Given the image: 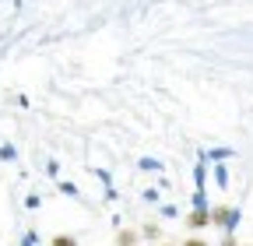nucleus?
<instances>
[{
  "label": "nucleus",
  "mask_w": 253,
  "mask_h": 246,
  "mask_svg": "<svg viewBox=\"0 0 253 246\" xmlns=\"http://www.w3.org/2000/svg\"><path fill=\"white\" fill-rule=\"evenodd\" d=\"M49 246H78V239L74 236H67V232H60V236H53V243Z\"/></svg>",
  "instance_id": "20e7f679"
},
{
  "label": "nucleus",
  "mask_w": 253,
  "mask_h": 246,
  "mask_svg": "<svg viewBox=\"0 0 253 246\" xmlns=\"http://www.w3.org/2000/svg\"><path fill=\"white\" fill-rule=\"evenodd\" d=\"M232 222H236V211H232V207H214V211H211V225L232 229Z\"/></svg>",
  "instance_id": "f257e3e1"
},
{
  "label": "nucleus",
  "mask_w": 253,
  "mask_h": 246,
  "mask_svg": "<svg viewBox=\"0 0 253 246\" xmlns=\"http://www.w3.org/2000/svg\"><path fill=\"white\" fill-rule=\"evenodd\" d=\"M137 239H141V236H137L134 229H120V232H116V246H137Z\"/></svg>",
  "instance_id": "7ed1b4c3"
},
{
  "label": "nucleus",
  "mask_w": 253,
  "mask_h": 246,
  "mask_svg": "<svg viewBox=\"0 0 253 246\" xmlns=\"http://www.w3.org/2000/svg\"><path fill=\"white\" fill-rule=\"evenodd\" d=\"M183 246H211V243H208V239H201V236H190Z\"/></svg>",
  "instance_id": "39448f33"
},
{
  "label": "nucleus",
  "mask_w": 253,
  "mask_h": 246,
  "mask_svg": "<svg viewBox=\"0 0 253 246\" xmlns=\"http://www.w3.org/2000/svg\"><path fill=\"white\" fill-rule=\"evenodd\" d=\"M221 246H239V239H232V236H225V239H221Z\"/></svg>",
  "instance_id": "0eeeda50"
},
{
  "label": "nucleus",
  "mask_w": 253,
  "mask_h": 246,
  "mask_svg": "<svg viewBox=\"0 0 253 246\" xmlns=\"http://www.w3.org/2000/svg\"><path fill=\"white\" fill-rule=\"evenodd\" d=\"M158 246H172V243H158Z\"/></svg>",
  "instance_id": "6e6552de"
},
{
  "label": "nucleus",
  "mask_w": 253,
  "mask_h": 246,
  "mask_svg": "<svg viewBox=\"0 0 253 246\" xmlns=\"http://www.w3.org/2000/svg\"><path fill=\"white\" fill-rule=\"evenodd\" d=\"M186 225L190 229H204V225H211V211H204V207H194L186 214Z\"/></svg>",
  "instance_id": "f03ea898"
},
{
  "label": "nucleus",
  "mask_w": 253,
  "mask_h": 246,
  "mask_svg": "<svg viewBox=\"0 0 253 246\" xmlns=\"http://www.w3.org/2000/svg\"><path fill=\"white\" fill-rule=\"evenodd\" d=\"M144 236H148V239H158V225L148 222V225H144Z\"/></svg>",
  "instance_id": "423d86ee"
}]
</instances>
